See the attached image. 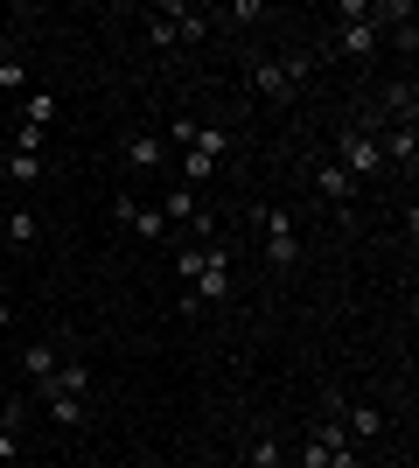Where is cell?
Returning <instances> with one entry per match:
<instances>
[{
  "label": "cell",
  "mask_w": 419,
  "mask_h": 468,
  "mask_svg": "<svg viewBox=\"0 0 419 468\" xmlns=\"http://www.w3.org/2000/svg\"><path fill=\"white\" fill-rule=\"evenodd\" d=\"M7 322H15V308H7V301H0V329H7Z\"/></svg>",
  "instance_id": "484cf974"
},
{
  "label": "cell",
  "mask_w": 419,
  "mask_h": 468,
  "mask_svg": "<svg viewBox=\"0 0 419 468\" xmlns=\"http://www.w3.org/2000/svg\"><path fill=\"white\" fill-rule=\"evenodd\" d=\"M0 91H28V63L0 49Z\"/></svg>",
  "instance_id": "d6986e66"
},
{
  "label": "cell",
  "mask_w": 419,
  "mask_h": 468,
  "mask_svg": "<svg viewBox=\"0 0 419 468\" xmlns=\"http://www.w3.org/2000/svg\"><path fill=\"white\" fill-rule=\"evenodd\" d=\"M287 454H294V448H287L273 427H259L252 441H245V468H287Z\"/></svg>",
  "instance_id": "30bf717a"
},
{
  "label": "cell",
  "mask_w": 419,
  "mask_h": 468,
  "mask_svg": "<svg viewBox=\"0 0 419 468\" xmlns=\"http://www.w3.org/2000/svg\"><path fill=\"white\" fill-rule=\"evenodd\" d=\"M266 15V0H238V7H224V15H210V21H259Z\"/></svg>",
  "instance_id": "603a6c76"
},
{
  "label": "cell",
  "mask_w": 419,
  "mask_h": 468,
  "mask_svg": "<svg viewBox=\"0 0 419 468\" xmlns=\"http://www.w3.org/2000/svg\"><path fill=\"white\" fill-rule=\"evenodd\" d=\"M57 364H63V350H57V343H28V350H21V371H28V385L57 378Z\"/></svg>",
  "instance_id": "8fae6325"
},
{
  "label": "cell",
  "mask_w": 419,
  "mask_h": 468,
  "mask_svg": "<svg viewBox=\"0 0 419 468\" xmlns=\"http://www.w3.org/2000/svg\"><path fill=\"white\" fill-rule=\"evenodd\" d=\"M287 462H300V468H329V448L308 433V441H300V454H287Z\"/></svg>",
  "instance_id": "7402d4cb"
},
{
  "label": "cell",
  "mask_w": 419,
  "mask_h": 468,
  "mask_svg": "<svg viewBox=\"0 0 419 468\" xmlns=\"http://www.w3.org/2000/svg\"><path fill=\"white\" fill-rule=\"evenodd\" d=\"M315 196H321V203H329V210L342 217V224H350V196H357V182L342 176L336 161H315Z\"/></svg>",
  "instance_id": "5b68a950"
},
{
  "label": "cell",
  "mask_w": 419,
  "mask_h": 468,
  "mask_svg": "<svg viewBox=\"0 0 419 468\" xmlns=\"http://www.w3.org/2000/svg\"><path fill=\"white\" fill-rule=\"evenodd\" d=\"M175 273H182V287L203 273V245H182V252H175Z\"/></svg>",
  "instance_id": "44dd1931"
},
{
  "label": "cell",
  "mask_w": 419,
  "mask_h": 468,
  "mask_svg": "<svg viewBox=\"0 0 419 468\" xmlns=\"http://www.w3.org/2000/svg\"><path fill=\"white\" fill-rule=\"evenodd\" d=\"M42 140H49L42 126H15V154H42Z\"/></svg>",
  "instance_id": "cb8c5ba5"
},
{
  "label": "cell",
  "mask_w": 419,
  "mask_h": 468,
  "mask_svg": "<svg viewBox=\"0 0 419 468\" xmlns=\"http://www.w3.org/2000/svg\"><path fill=\"white\" fill-rule=\"evenodd\" d=\"M259 224H266V266H273V273H294V259H300V245H294V217L279 210V203H266Z\"/></svg>",
  "instance_id": "3957f363"
},
{
  "label": "cell",
  "mask_w": 419,
  "mask_h": 468,
  "mask_svg": "<svg viewBox=\"0 0 419 468\" xmlns=\"http://www.w3.org/2000/svg\"><path fill=\"white\" fill-rule=\"evenodd\" d=\"M350 182H378L384 176V147H378V126H342L336 154H329Z\"/></svg>",
  "instance_id": "7a4b0ae2"
},
{
  "label": "cell",
  "mask_w": 419,
  "mask_h": 468,
  "mask_svg": "<svg viewBox=\"0 0 419 468\" xmlns=\"http://www.w3.org/2000/svg\"><path fill=\"white\" fill-rule=\"evenodd\" d=\"M378 147H384V168H405V176H413V161H419L413 119H399V126H378Z\"/></svg>",
  "instance_id": "277c9868"
},
{
  "label": "cell",
  "mask_w": 419,
  "mask_h": 468,
  "mask_svg": "<svg viewBox=\"0 0 419 468\" xmlns=\"http://www.w3.org/2000/svg\"><path fill=\"white\" fill-rule=\"evenodd\" d=\"M36 238H42V217L28 210V203H15V210H7V245H15V252H28Z\"/></svg>",
  "instance_id": "7c38bea8"
},
{
  "label": "cell",
  "mask_w": 419,
  "mask_h": 468,
  "mask_svg": "<svg viewBox=\"0 0 419 468\" xmlns=\"http://www.w3.org/2000/svg\"><path fill=\"white\" fill-rule=\"evenodd\" d=\"M0 462H15V427H7V412H0Z\"/></svg>",
  "instance_id": "d4e9b609"
},
{
  "label": "cell",
  "mask_w": 419,
  "mask_h": 468,
  "mask_svg": "<svg viewBox=\"0 0 419 468\" xmlns=\"http://www.w3.org/2000/svg\"><path fill=\"white\" fill-rule=\"evenodd\" d=\"M126 168H140V176H154V168H168V154H175V147H168V140L161 133H126Z\"/></svg>",
  "instance_id": "52a82bcc"
},
{
  "label": "cell",
  "mask_w": 419,
  "mask_h": 468,
  "mask_svg": "<svg viewBox=\"0 0 419 468\" xmlns=\"http://www.w3.org/2000/svg\"><path fill=\"white\" fill-rule=\"evenodd\" d=\"M308 70H315V57H252L245 63V84H252L266 105H294Z\"/></svg>",
  "instance_id": "6da1fadb"
},
{
  "label": "cell",
  "mask_w": 419,
  "mask_h": 468,
  "mask_svg": "<svg viewBox=\"0 0 419 468\" xmlns=\"http://www.w3.org/2000/svg\"><path fill=\"white\" fill-rule=\"evenodd\" d=\"M161 15H168L175 42H203V36H210V15H203V7H161Z\"/></svg>",
  "instance_id": "4fadbf2b"
},
{
  "label": "cell",
  "mask_w": 419,
  "mask_h": 468,
  "mask_svg": "<svg viewBox=\"0 0 419 468\" xmlns=\"http://www.w3.org/2000/svg\"><path fill=\"white\" fill-rule=\"evenodd\" d=\"M384 468H413V462H384Z\"/></svg>",
  "instance_id": "4316f807"
},
{
  "label": "cell",
  "mask_w": 419,
  "mask_h": 468,
  "mask_svg": "<svg viewBox=\"0 0 419 468\" xmlns=\"http://www.w3.org/2000/svg\"><path fill=\"white\" fill-rule=\"evenodd\" d=\"M112 217H120L133 238H168V217H161V210H140L133 196H120V203H112Z\"/></svg>",
  "instance_id": "9c48e42d"
},
{
  "label": "cell",
  "mask_w": 419,
  "mask_h": 468,
  "mask_svg": "<svg viewBox=\"0 0 419 468\" xmlns=\"http://www.w3.org/2000/svg\"><path fill=\"white\" fill-rule=\"evenodd\" d=\"M0 168H7V182H15V189L42 182V154H15V147H7V154H0Z\"/></svg>",
  "instance_id": "9a60e30c"
},
{
  "label": "cell",
  "mask_w": 419,
  "mask_h": 468,
  "mask_svg": "<svg viewBox=\"0 0 419 468\" xmlns=\"http://www.w3.org/2000/svg\"><path fill=\"white\" fill-rule=\"evenodd\" d=\"M147 42H154V49H175V28H168V15H161V7L147 15Z\"/></svg>",
  "instance_id": "ffe728a7"
},
{
  "label": "cell",
  "mask_w": 419,
  "mask_h": 468,
  "mask_svg": "<svg viewBox=\"0 0 419 468\" xmlns=\"http://www.w3.org/2000/svg\"><path fill=\"white\" fill-rule=\"evenodd\" d=\"M161 217H168V224H196V217H203L196 189H189V182H182V189H168V203H161Z\"/></svg>",
  "instance_id": "5bb4252c"
},
{
  "label": "cell",
  "mask_w": 419,
  "mask_h": 468,
  "mask_svg": "<svg viewBox=\"0 0 419 468\" xmlns=\"http://www.w3.org/2000/svg\"><path fill=\"white\" fill-rule=\"evenodd\" d=\"M378 42H384V28H378L371 15H363V21H342V28H336V49H342V57H357V63L378 57Z\"/></svg>",
  "instance_id": "8992f818"
},
{
  "label": "cell",
  "mask_w": 419,
  "mask_h": 468,
  "mask_svg": "<svg viewBox=\"0 0 419 468\" xmlns=\"http://www.w3.org/2000/svg\"><path fill=\"white\" fill-rule=\"evenodd\" d=\"M42 412H49L57 427H84V420H91V399H42Z\"/></svg>",
  "instance_id": "e0dca14e"
},
{
  "label": "cell",
  "mask_w": 419,
  "mask_h": 468,
  "mask_svg": "<svg viewBox=\"0 0 419 468\" xmlns=\"http://www.w3.org/2000/svg\"><path fill=\"white\" fill-rule=\"evenodd\" d=\"M336 420H342V433H350L357 448H363V441H384V412L378 406H342V399H336Z\"/></svg>",
  "instance_id": "ba28073f"
},
{
  "label": "cell",
  "mask_w": 419,
  "mask_h": 468,
  "mask_svg": "<svg viewBox=\"0 0 419 468\" xmlns=\"http://www.w3.org/2000/svg\"><path fill=\"white\" fill-rule=\"evenodd\" d=\"M49 119H57V91H28V105H21V126H42V133H49Z\"/></svg>",
  "instance_id": "ac0fdd59"
},
{
  "label": "cell",
  "mask_w": 419,
  "mask_h": 468,
  "mask_svg": "<svg viewBox=\"0 0 419 468\" xmlns=\"http://www.w3.org/2000/svg\"><path fill=\"white\" fill-rule=\"evenodd\" d=\"M217 168H224V161L196 154V147H182V182H189V189H203V182H217Z\"/></svg>",
  "instance_id": "2e32d148"
}]
</instances>
